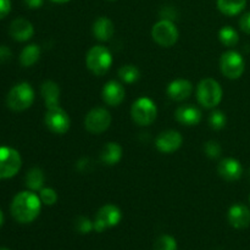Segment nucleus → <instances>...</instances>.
Masks as SVG:
<instances>
[{
	"label": "nucleus",
	"mask_w": 250,
	"mask_h": 250,
	"mask_svg": "<svg viewBox=\"0 0 250 250\" xmlns=\"http://www.w3.org/2000/svg\"><path fill=\"white\" fill-rule=\"evenodd\" d=\"M42 200L32 190L17 193L10 205L12 217L20 224H31L41 214Z\"/></svg>",
	"instance_id": "f257e3e1"
},
{
	"label": "nucleus",
	"mask_w": 250,
	"mask_h": 250,
	"mask_svg": "<svg viewBox=\"0 0 250 250\" xmlns=\"http://www.w3.org/2000/svg\"><path fill=\"white\" fill-rule=\"evenodd\" d=\"M34 102V90L27 82L17 83L10 89L6 97V104L12 111H24L29 109Z\"/></svg>",
	"instance_id": "f03ea898"
},
{
	"label": "nucleus",
	"mask_w": 250,
	"mask_h": 250,
	"mask_svg": "<svg viewBox=\"0 0 250 250\" xmlns=\"http://www.w3.org/2000/svg\"><path fill=\"white\" fill-rule=\"evenodd\" d=\"M197 98L200 105L207 109L217 106L222 100V88L214 78H205L197 87Z\"/></svg>",
	"instance_id": "7ed1b4c3"
},
{
	"label": "nucleus",
	"mask_w": 250,
	"mask_h": 250,
	"mask_svg": "<svg viewBox=\"0 0 250 250\" xmlns=\"http://www.w3.org/2000/svg\"><path fill=\"white\" fill-rule=\"evenodd\" d=\"M85 63L87 67L92 71L94 75L103 76L110 70L112 65V55L103 45H95L89 49L85 56Z\"/></svg>",
	"instance_id": "20e7f679"
},
{
	"label": "nucleus",
	"mask_w": 250,
	"mask_h": 250,
	"mask_svg": "<svg viewBox=\"0 0 250 250\" xmlns=\"http://www.w3.org/2000/svg\"><path fill=\"white\" fill-rule=\"evenodd\" d=\"M151 37H153L154 42L160 46L170 48L177 43L180 33H178L176 24L171 20L164 19L154 24L151 28Z\"/></svg>",
	"instance_id": "39448f33"
},
{
	"label": "nucleus",
	"mask_w": 250,
	"mask_h": 250,
	"mask_svg": "<svg viewBox=\"0 0 250 250\" xmlns=\"http://www.w3.org/2000/svg\"><path fill=\"white\" fill-rule=\"evenodd\" d=\"M158 115L155 103L149 98L143 97L137 99L131 107V116L139 126H149L153 124Z\"/></svg>",
	"instance_id": "423d86ee"
},
{
	"label": "nucleus",
	"mask_w": 250,
	"mask_h": 250,
	"mask_svg": "<svg viewBox=\"0 0 250 250\" xmlns=\"http://www.w3.org/2000/svg\"><path fill=\"white\" fill-rule=\"evenodd\" d=\"M22 159L19 151L11 146H0V180H7L19 173Z\"/></svg>",
	"instance_id": "0eeeda50"
},
{
	"label": "nucleus",
	"mask_w": 250,
	"mask_h": 250,
	"mask_svg": "<svg viewBox=\"0 0 250 250\" xmlns=\"http://www.w3.org/2000/svg\"><path fill=\"white\" fill-rule=\"evenodd\" d=\"M220 68L225 77L229 78V80H237L243 75L246 62L241 54L234 50H229L221 55Z\"/></svg>",
	"instance_id": "6e6552de"
},
{
	"label": "nucleus",
	"mask_w": 250,
	"mask_h": 250,
	"mask_svg": "<svg viewBox=\"0 0 250 250\" xmlns=\"http://www.w3.org/2000/svg\"><path fill=\"white\" fill-rule=\"evenodd\" d=\"M122 220V212L116 205L106 204L98 210L95 215V220L93 221L94 224V231L104 232L105 229H111V227L117 226Z\"/></svg>",
	"instance_id": "1a4fd4ad"
},
{
	"label": "nucleus",
	"mask_w": 250,
	"mask_h": 250,
	"mask_svg": "<svg viewBox=\"0 0 250 250\" xmlns=\"http://www.w3.org/2000/svg\"><path fill=\"white\" fill-rule=\"evenodd\" d=\"M111 125V115L104 107H94L84 119V127L89 133L100 134Z\"/></svg>",
	"instance_id": "9d476101"
},
{
	"label": "nucleus",
	"mask_w": 250,
	"mask_h": 250,
	"mask_svg": "<svg viewBox=\"0 0 250 250\" xmlns=\"http://www.w3.org/2000/svg\"><path fill=\"white\" fill-rule=\"evenodd\" d=\"M44 122H45V126L48 127L49 131L55 134H65L71 126L70 116L60 106L46 110Z\"/></svg>",
	"instance_id": "9b49d317"
},
{
	"label": "nucleus",
	"mask_w": 250,
	"mask_h": 250,
	"mask_svg": "<svg viewBox=\"0 0 250 250\" xmlns=\"http://www.w3.org/2000/svg\"><path fill=\"white\" fill-rule=\"evenodd\" d=\"M183 138L181 133L175 129H168V131H164L156 137L155 146L159 151L164 154H171L175 153L176 150L181 148L182 146Z\"/></svg>",
	"instance_id": "f8f14e48"
},
{
	"label": "nucleus",
	"mask_w": 250,
	"mask_h": 250,
	"mask_svg": "<svg viewBox=\"0 0 250 250\" xmlns=\"http://www.w3.org/2000/svg\"><path fill=\"white\" fill-rule=\"evenodd\" d=\"M102 97L105 104L110 106H119L126 97V90L125 87L117 81H109L105 83L104 88L102 90Z\"/></svg>",
	"instance_id": "ddd939ff"
},
{
	"label": "nucleus",
	"mask_w": 250,
	"mask_h": 250,
	"mask_svg": "<svg viewBox=\"0 0 250 250\" xmlns=\"http://www.w3.org/2000/svg\"><path fill=\"white\" fill-rule=\"evenodd\" d=\"M9 33L16 42H27L33 37L34 27L28 20L19 17L11 22Z\"/></svg>",
	"instance_id": "4468645a"
},
{
	"label": "nucleus",
	"mask_w": 250,
	"mask_h": 250,
	"mask_svg": "<svg viewBox=\"0 0 250 250\" xmlns=\"http://www.w3.org/2000/svg\"><path fill=\"white\" fill-rule=\"evenodd\" d=\"M217 172L224 180L232 182V181H237L242 177L243 167L236 159L226 158L220 161L219 166H217Z\"/></svg>",
	"instance_id": "2eb2a0df"
},
{
	"label": "nucleus",
	"mask_w": 250,
	"mask_h": 250,
	"mask_svg": "<svg viewBox=\"0 0 250 250\" xmlns=\"http://www.w3.org/2000/svg\"><path fill=\"white\" fill-rule=\"evenodd\" d=\"M192 92L193 84L188 80H183V78L172 81L166 89L168 98L175 100V102H183V100L188 99Z\"/></svg>",
	"instance_id": "dca6fc26"
},
{
	"label": "nucleus",
	"mask_w": 250,
	"mask_h": 250,
	"mask_svg": "<svg viewBox=\"0 0 250 250\" xmlns=\"http://www.w3.org/2000/svg\"><path fill=\"white\" fill-rule=\"evenodd\" d=\"M229 222L237 229H243L250 225V210L243 204H234L229 210Z\"/></svg>",
	"instance_id": "f3484780"
},
{
	"label": "nucleus",
	"mask_w": 250,
	"mask_h": 250,
	"mask_svg": "<svg viewBox=\"0 0 250 250\" xmlns=\"http://www.w3.org/2000/svg\"><path fill=\"white\" fill-rule=\"evenodd\" d=\"M176 120L183 126H197L202 121V111L193 105H182L176 110Z\"/></svg>",
	"instance_id": "a211bd4d"
},
{
	"label": "nucleus",
	"mask_w": 250,
	"mask_h": 250,
	"mask_svg": "<svg viewBox=\"0 0 250 250\" xmlns=\"http://www.w3.org/2000/svg\"><path fill=\"white\" fill-rule=\"evenodd\" d=\"M42 97L45 103L46 109L60 106V88L53 81H45L41 88Z\"/></svg>",
	"instance_id": "6ab92c4d"
},
{
	"label": "nucleus",
	"mask_w": 250,
	"mask_h": 250,
	"mask_svg": "<svg viewBox=\"0 0 250 250\" xmlns=\"http://www.w3.org/2000/svg\"><path fill=\"white\" fill-rule=\"evenodd\" d=\"M115 33V27L114 23L110 19L107 17H99L95 20L93 23V34L95 38L100 42H106L111 39V37Z\"/></svg>",
	"instance_id": "aec40b11"
},
{
	"label": "nucleus",
	"mask_w": 250,
	"mask_h": 250,
	"mask_svg": "<svg viewBox=\"0 0 250 250\" xmlns=\"http://www.w3.org/2000/svg\"><path fill=\"white\" fill-rule=\"evenodd\" d=\"M122 158V146L115 142H109L100 151V161L107 166H114L120 163Z\"/></svg>",
	"instance_id": "412c9836"
},
{
	"label": "nucleus",
	"mask_w": 250,
	"mask_h": 250,
	"mask_svg": "<svg viewBox=\"0 0 250 250\" xmlns=\"http://www.w3.org/2000/svg\"><path fill=\"white\" fill-rule=\"evenodd\" d=\"M247 6V0H217V9L227 16L241 14Z\"/></svg>",
	"instance_id": "4be33fe9"
},
{
	"label": "nucleus",
	"mask_w": 250,
	"mask_h": 250,
	"mask_svg": "<svg viewBox=\"0 0 250 250\" xmlns=\"http://www.w3.org/2000/svg\"><path fill=\"white\" fill-rule=\"evenodd\" d=\"M41 58V48L37 44H29L22 49L20 54V63L23 67H31Z\"/></svg>",
	"instance_id": "5701e85b"
},
{
	"label": "nucleus",
	"mask_w": 250,
	"mask_h": 250,
	"mask_svg": "<svg viewBox=\"0 0 250 250\" xmlns=\"http://www.w3.org/2000/svg\"><path fill=\"white\" fill-rule=\"evenodd\" d=\"M44 172L38 167H33L27 172L26 175V186L32 192L41 190L44 186Z\"/></svg>",
	"instance_id": "b1692460"
},
{
	"label": "nucleus",
	"mask_w": 250,
	"mask_h": 250,
	"mask_svg": "<svg viewBox=\"0 0 250 250\" xmlns=\"http://www.w3.org/2000/svg\"><path fill=\"white\" fill-rule=\"evenodd\" d=\"M219 39L225 46L231 48V46L237 45V43L239 42V36L236 29L232 28L231 26H225L220 29Z\"/></svg>",
	"instance_id": "393cba45"
},
{
	"label": "nucleus",
	"mask_w": 250,
	"mask_h": 250,
	"mask_svg": "<svg viewBox=\"0 0 250 250\" xmlns=\"http://www.w3.org/2000/svg\"><path fill=\"white\" fill-rule=\"evenodd\" d=\"M119 77L125 83H134L141 77V72L134 65H125L119 70Z\"/></svg>",
	"instance_id": "a878e982"
},
{
	"label": "nucleus",
	"mask_w": 250,
	"mask_h": 250,
	"mask_svg": "<svg viewBox=\"0 0 250 250\" xmlns=\"http://www.w3.org/2000/svg\"><path fill=\"white\" fill-rule=\"evenodd\" d=\"M154 250H177V242L172 236L163 234L154 243Z\"/></svg>",
	"instance_id": "bb28decb"
},
{
	"label": "nucleus",
	"mask_w": 250,
	"mask_h": 250,
	"mask_svg": "<svg viewBox=\"0 0 250 250\" xmlns=\"http://www.w3.org/2000/svg\"><path fill=\"white\" fill-rule=\"evenodd\" d=\"M226 115L222 111H220V110H215V111H212L211 114H210L209 125L212 129H216V131L222 129L226 126Z\"/></svg>",
	"instance_id": "cd10ccee"
},
{
	"label": "nucleus",
	"mask_w": 250,
	"mask_h": 250,
	"mask_svg": "<svg viewBox=\"0 0 250 250\" xmlns=\"http://www.w3.org/2000/svg\"><path fill=\"white\" fill-rule=\"evenodd\" d=\"M75 227L76 231L80 232L81 234H87L94 229V224L88 217L78 216L75 221Z\"/></svg>",
	"instance_id": "c85d7f7f"
},
{
	"label": "nucleus",
	"mask_w": 250,
	"mask_h": 250,
	"mask_svg": "<svg viewBox=\"0 0 250 250\" xmlns=\"http://www.w3.org/2000/svg\"><path fill=\"white\" fill-rule=\"evenodd\" d=\"M39 198L45 205H54L58 202V193L53 188H42L39 190Z\"/></svg>",
	"instance_id": "c756f323"
},
{
	"label": "nucleus",
	"mask_w": 250,
	"mask_h": 250,
	"mask_svg": "<svg viewBox=\"0 0 250 250\" xmlns=\"http://www.w3.org/2000/svg\"><path fill=\"white\" fill-rule=\"evenodd\" d=\"M221 146L216 141H209L204 146V151L210 159H216L221 155Z\"/></svg>",
	"instance_id": "7c9ffc66"
},
{
	"label": "nucleus",
	"mask_w": 250,
	"mask_h": 250,
	"mask_svg": "<svg viewBox=\"0 0 250 250\" xmlns=\"http://www.w3.org/2000/svg\"><path fill=\"white\" fill-rule=\"evenodd\" d=\"M12 53L6 45H0V65L9 62L11 60Z\"/></svg>",
	"instance_id": "2f4dec72"
},
{
	"label": "nucleus",
	"mask_w": 250,
	"mask_h": 250,
	"mask_svg": "<svg viewBox=\"0 0 250 250\" xmlns=\"http://www.w3.org/2000/svg\"><path fill=\"white\" fill-rule=\"evenodd\" d=\"M11 11V1L10 0H0V20L6 17Z\"/></svg>",
	"instance_id": "473e14b6"
},
{
	"label": "nucleus",
	"mask_w": 250,
	"mask_h": 250,
	"mask_svg": "<svg viewBox=\"0 0 250 250\" xmlns=\"http://www.w3.org/2000/svg\"><path fill=\"white\" fill-rule=\"evenodd\" d=\"M239 27L243 32L250 34V12H247L239 20Z\"/></svg>",
	"instance_id": "72a5a7b5"
},
{
	"label": "nucleus",
	"mask_w": 250,
	"mask_h": 250,
	"mask_svg": "<svg viewBox=\"0 0 250 250\" xmlns=\"http://www.w3.org/2000/svg\"><path fill=\"white\" fill-rule=\"evenodd\" d=\"M23 2L29 9H39L43 5L44 0H23Z\"/></svg>",
	"instance_id": "f704fd0d"
},
{
	"label": "nucleus",
	"mask_w": 250,
	"mask_h": 250,
	"mask_svg": "<svg viewBox=\"0 0 250 250\" xmlns=\"http://www.w3.org/2000/svg\"><path fill=\"white\" fill-rule=\"evenodd\" d=\"M4 225V214H2L1 209H0V227Z\"/></svg>",
	"instance_id": "c9c22d12"
},
{
	"label": "nucleus",
	"mask_w": 250,
	"mask_h": 250,
	"mask_svg": "<svg viewBox=\"0 0 250 250\" xmlns=\"http://www.w3.org/2000/svg\"><path fill=\"white\" fill-rule=\"evenodd\" d=\"M51 1L56 2V4H65V2L71 1V0H51Z\"/></svg>",
	"instance_id": "e433bc0d"
},
{
	"label": "nucleus",
	"mask_w": 250,
	"mask_h": 250,
	"mask_svg": "<svg viewBox=\"0 0 250 250\" xmlns=\"http://www.w3.org/2000/svg\"><path fill=\"white\" fill-rule=\"evenodd\" d=\"M0 250H10V249H7V248H0Z\"/></svg>",
	"instance_id": "4c0bfd02"
},
{
	"label": "nucleus",
	"mask_w": 250,
	"mask_h": 250,
	"mask_svg": "<svg viewBox=\"0 0 250 250\" xmlns=\"http://www.w3.org/2000/svg\"><path fill=\"white\" fill-rule=\"evenodd\" d=\"M109 1H115V0H109Z\"/></svg>",
	"instance_id": "58836bf2"
},
{
	"label": "nucleus",
	"mask_w": 250,
	"mask_h": 250,
	"mask_svg": "<svg viewBox=\"0 0 250 250\" xmlns=\"http://www.w3.org/2000/svg\"><path fill=\"white\" fill-rule=\"evenodd\" d=\"M249 176H250V173H249Z\"/></svg>",
	"instance_id": "ea45409f"
},
{
	"label": "nucleus",
	"mask_w": 250,
	"mask_h": 250,
	"mask_svg": "<svg viewBox=\"0 0 250 250\" xmlns=\"http://www.w3.org/2000/svg\"><path fill=\"white\" fill-rule=\"evenodd\" d=\"M249 199H250V198H249Z\"/></svg>",
	"instance_id": "a19ab883"
}]
</instances>
